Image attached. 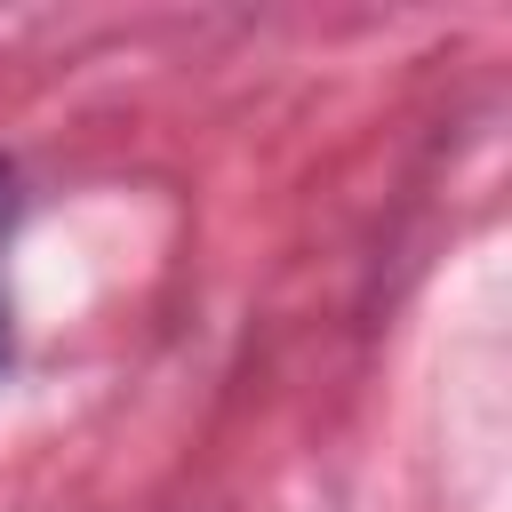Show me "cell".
<instances>
[{
  "label": "cell",
  "instance_id": "6da1fadb",
  "mask_svg": "<svg viewBox=\"0 0 512 512\" xmlns=\"http://www.w3.org/2000/svg\"><path fill=\"white\" fill-rule=\"evenodd\" d=\"M8 216H16V168L0 160V240H8ZM0 360H8V312H0Z\"/></svg>",
  "mask_w": 512,
  "mask_h": 512
}]
</instances>
